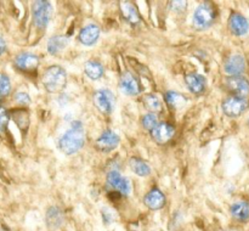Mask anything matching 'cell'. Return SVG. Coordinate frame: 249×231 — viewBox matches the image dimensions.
<instances>
[{
  "instance_id": "cell-12",
  "label": "cell",
  "mask_w": 249,
  "mask_h": 231,
  "mask_svg": "<svg viewBox=\"0 0 249 231\" xmlns=\"http://www.w3.org/2000/svg\"><path fill=\"white\" fill-rule=\"evenodd\" d=\"M224 70H225L226 74L230 77H236V75H241L246 70V60L242 55H231L230 57L226 58L225 65H224Z\"/></svg>"
},
{
  "instance_id": "cell-31",
  "label": "cell",
  "mask_w": 249,
  "mask_h": 231,
  "mask_svg": "<svg viewBox=\"0 0 249 231\" xmlns=\"http://www.w3.org/2000/svg\"><path fill=\"white\" fill-rule=\"evenodd\" d=\"M5 50H6V43H5L2 36H0V57H1L2 53H5Z\"/></svg>"
},
{
  "instance_id": "cell-3",
  "label": "cell",
  "mask_w": 249,
  "mask_h": 231,
  "mask_svg": "<svg viewBox=\"0 0 249 231\" xmlns=\"http://www.w3.org/2000/svg\"><path fill=\"white\" fill-rule=\"evenodd\" d=\"M216 17L215 7L211 2H202L198 5L192 17V24L197 31H206L214 23Z\"/></svg>"
},
{
  "instance_id": "cell-10",
  "label": "cell",
  "mask_w": 249,
  "mask_h": 231,
  "mask_svg": "<svg viewBox=\"0 0 249 231\" xmlns=\"http://www.w3.org/2000/svg\"><path fill=\"white\" fill-rule=\"evenodd\" d=\"M121 139H119L118 134L114 133L111 129H107L101 134L99 139L96 140V147L101 152H111V151L116 150L118 147Z\"/></svg>"
},
{
  "instance_id": "cell-11",
  "label": "cell",
  "mask_w": 249,
  "mask_h": 231,
  "mask_svg": "<svg viewBox=\"0 0 249 231\" xmlns=\"http://www.w3.org/2000/svg\"><path fill=\"white\" fill-rule=\"evenodd\" d=\"M226 87L229 91L232 92L233 96L246 99V96L249 94V80L243 75L230 77L226 80Z\"/></svg>"
},
{
  "instance_id": "cell-25",
  "label": "cell",
  "mask_w": 249,
  "mask_h": 231,
  "mask_svg": "<svg viewBox=\"0 0 249 231\" xmlns=\"http://www.w3.org/2000/svg\"><path fill=\"white\" fill-rule=\"evenodd\" d=\"M143 104H145L146 108L151 111V113H158L162 111V102L158 99L156 95L148 94L143 97Z\"/></svg>"
},
{
  "instance_id": "cell-22",
  "label": "cell",
  "mask_w": 249,
  "mask_h": 231,
  "mask_svg": "<svg viewBox=\"0 0 249 231\" xmlns=\"http://www.w3.org/2000/svg\"><path fill=\"white\" fill-rule=\"evenodd\" d=\"M68 38L65 36H53L48 41V53L50 55H56L67 46Z\"/></svg>"
},
{
  "instance_id": "cell-6",
  "label": "cell",
  "mask_w": 249,
  "mask_h": 231,
  "mask_svg": "<svg viewBox=\"0 0 249 231\" xmlns=\"http://www.w3.org/2000/svg\"><path fill=\"white\" fill-rule=\"evenodd\" d=\"M248 102L246 99L237 96H229L224 100L223 102V111L224 113L231 118H236L240 117L243 112L247 109Z\"/></svg>"
},
{
  "instance_id": "cell-32",
  "label": "cell",
  "mask_w": 249,
  "mask_h": 231,
  "mask_svg": "<svg viewBox=\"0 0 249 231\" xmlns=\"http://www.w3.org/2000/svg\"><path fill=\"white\" fill-rule=\"evenodd\" d=\"M220 231H228V230H220Z\"/></svg>"
},
{
  "instance_id": "cell-1",
  "label": "cell",
  "mask_w": 249,
  "mask_h": 231,
  "mask_svg": "<svg viewBox=\"0 0 249 231\" xmlns=\"http://www.w3.org/2000/svg\"><path fill=\"white\" fill-rule=\"evenodd\" d=\"M85 143V130L80 122H73L72 126L58 140V147L66 155H74Z\"/></svg>"
},
{
  "instance_id": "cell-28",
  "label": "cell",
  "mask_w": 249,
  "mask_h": 231,
  "mask_svg": "<svg viewBox=\"0 0 249 231\" xmlns=\"http://www.w3.org/2000/svg\"><path fill=\"white\" fill-rule=\"evenodd\" d=\"M10 114L5 107L0 106V134H4L9 125Z\"/></svg>"
},
{
  "instance_id": "cell-18",
  "label": "cell",
  "mask_w": 249,
  "mask_h": 231,
  "mask_svg": "<svg viewBox=\"0 0 249 231\" xmlns=\"http://www.w3.org/2000/svg\"><path fill=\"white\" fill-rule=\"evenodd\" d=\"M119 9H121L122 16L131 24H136L140 22V15L138 9L131 1H121L119 2Z\"/></svg>"
},
{
  "instance_id": "cell-7",
  "label": "cell",
  "mask_w": 249,
  "mask_h": 231,
  "mask_svg": "<svg viewBox=\"0 0 249 231\" xmlns=\"http://www.w3.org/2000/svg\"><path fill=\"white\" fill-rule=\"evenodd\" d=\"M175 135V128L169 124L168 122H160L157 125L151 130V136L153 140L160 145H164V143L169 142Z\"/></svg>"
},
{
  "instance_id": "cell-17",
  "label": "cell",
  "mask_w": 249,
  "mask_h": 231,
  "mask_svg": "<svg viewBox=\"0 0 249 231\" xmlns=\"http://www.w3.org/2000/svg\"><path fill=\"white\" fill-rule=\"evenodd\" d=\"M100 36V28L99 26L96 24H88L85 26L82 31L79 32V41L83 44V45H87V46H91L94 45L95 43L97 41Z\"/></svg>"
},
{
  "instance_id": "cell-27",
  "label": "cell",
  "mask_w": 249,
  "mask_h": 231,
  "mask_svg": "<svg viewBox=\"0 0 249 231\" xmlns=\"http://www.w3.org/2000/svg\"><path fill=\"white\" fill-rule=\"evenodd\" d=\"M158 123L157 116L155 113H147L142 117V125L143 128L147 129V130H152Z\"/></svg>"
},
{
  "instance_id": "cell-9",
  "label": "cell",
  "mask_w": 249,
  "mask_h": 231,
  "mask_svg": "<svg viewBox=\"0 0 249 231\" xmlns=\"http://www.w3.org/2000/svg\"><path fill=\"white\" fill-rule=\"evenodd\" d=\"M107 184L123 196H128L130 194V181L126 178L122 177L118 170H111L107 173Z\"/></svg>"
},
{
  "instance_id": "cell-13",
  "label": "cell",
  "mask_w": 249,
  "mask_h": 231,
  "mask_svg": "<svg viewBox=\"0 0 249 231\" xmlns=\"http://www.w3.org/2000/svg\"><path fill=\"white\" fill-rule=\"evenodd\" d=\"M185 83L186 87L192 94L201 95L206 90L207 80L202 74L197 72H190L185 75Z\"/></svg>"
},
{
  "instance_id": "cell-15",
  "label": "cell",
  "mask_w": 249,
  "mask_h": 231,
  "mask_svg": "<svg viewBox=\"0 0 249 231\" xmlns=\"http://www.w3.org/2000/svg\"><path fill=\"white\" fill-rule=\"evenodd\" d=\"M39 65V57L34 53H22L16 56L15 58V66L18 68L19 71L23 72H31L34 71Z\"/></svg>"
},
{
  "instance_id": "cell-16",
  "label": "cell",
  "mask_w": 249,
  "mask_h": 231,
  "mask_svg": "<svg viewBox=\"0 0 249 231\" xmlns=\"http://www.w3.org/2000/svg\"><path fill=\"white\" fill-rule=\"evenodd\" d=\"M143 202L151 211H160L165 206V196L160 189L155 187L146 195Z\"/></svg>"
},
{
  "instance_id": "cell-24",
  "label": "cell",
  "mask_w": 249,
  "mask_h": 231,
  "mask_svg": "<svg viewBox=\"0 0 249 231\" xmlns=\"http://www.w3.org/2000/svg\"><path fill=\"white\" fill-rule=\"evenodd\" d=\"M63 221V214L57 207H51L49 211L46 212V224L50 229H57L58 226L62 224Z\"/></svg>"
},
{
  "instance_id": "cell-20",
  "label": "cell",
  "mask_w": 249,
  "mask_h": 231,
  "mask_svg": "<svg viewBox=\"0 0 249 231\" xmlns=\"http://www.w3.org/2000/svg\"><path fill=\"white\" fill-rule=\"evenodd\" d=\"M84 72L88 78L91 80H99L104 75V67L100 62L95 60H89L84 65Z\"/></svg>"
},
{
  "instance_id": "cell-29",
  "label": "cell",
  "mask_w": 249,
  "mask_h": 231,
  "mask_svg": "<svg viewBox=\"0 0 249 231\" xmlns=\"http://www.w3.org/2000/svg\"><path fill=\"white\" fill-rule=\"evenodd\" d=\"M15 101H17L18 104L21 105H29L31 104V96H29L27 92H23V91H18L15 94L14 96Z\"/></svg>"
},
{
  "instance_id": "cell-4",
  "label": "cell",
  "mask_w": 249,
  "mask_h": 231,
  "mask_svg": "<svg viewBox=\"0 0 249 231\" xmlns=\"http://www.w3.org/2000/svg\"><path fill=\"white\" fill-rule=\"evenodd\" d=\"M51 12H53V7H51V4L49 1L38 0V1L33 2L32 15H33V21L36 28L45 29L48 27V23L51 17Z\"/></svg>"
},
{
  "instance_id": "cell-5",
  "label": "cell",
  "mask_w": 249,
  "mask_h": 231,
  "mask_svg": "<svg viewBox=\"0 0 249 231\" xmlns=\"http://www.w3.org/2000/svg\"><path fill=\"white\" fill-rule=\"evenodd\" d=\"M94 100L95 106L97 107L100 112L104 114H111L114 108V96L112 94L111 90L108 89H100L94 92Z\"/></svg>"
},
{
  "instance_id": "cell-21",
  "label": "cell",
  "mask_w": 249,
  "mask_h": 231,
  "mask_svg": "<svg viewBox=\"0 0 249 231\" xmlns=\"http://www.w3.org/2000/svg\"><path fill=\"white\" fill-rule=\"evenodd\" d=\"M164 99L168 106L173 109L181 108V107H184L187 102L186 96H184V95L180 94V92L178 91H173V90L165 92Z\"/></svg>"
},
{
  "instance_id": "cell-30",
  "label": "cell",
  "mask_w": 249,
  "mask_h": 231,
  "mask_svg": "<svg viewBox=\"0 0 249 231\" xmlns=\"http://www.w3.org/2000/svg\"><path fill=\"white\" fill-rule=\"evenodd\" d=\"M170 5H173V10H179V11H182V10L186 9V1H173L170 2Z\"/></svg>"
},
{
  "instance_id": "cell-8",
  "label": "cell",
  "mask_w": 249,
  "mask_h": 231,
  "mask_svg": "<svg viewBox=\"0 0 249 231\" xmlns=\"http://www.w3.org/2000/svg\"><path fill=\"white\" fill-rule=\"evenodd\" d=\"M119 89L123 94L135 96L141 92L140 82L131 72H124L119 79Z\"/></svg>"
},
{
  "instance_id": "cell-14",
  "label": "cell",
  "mask_w": 249,
  "mask_h": 231,
  "mask_svg": "<svg viewBox=\"0 0 249 231\" xmlns=\"http://www.w3.org/2000/svg\"><path fill=\"white\" fill-rule=\"evenodd\" d=\"M229 28L236 36H246L249 31V22L243 15L232 14L229 18Z\"/></svg>"
},
{
  "instance_id": "cell-23",
  "label": "cell",
  "mask_w": 249,
  "mask_h": 231,
  "mask_svg": "<svg viewBox=\"0 0 249 231\" xmlns=\"http://www.w3.org/2000/svg\"><path fill=\"white\" fill-rule=\"evenodd\" d=\"M129 164L130 168L133 169V172L135 173L139 177H148L151 174V167L147 164V162H145L143 160L139 157H133L129 160Z\"/></svg>"
},
{
  "instance_id": "cell-2",
  "label": "cell",
  "mask_w": 249,
  "mask_h": 231,
  "mask_svg": "<svg viewBox=\"0 0 249 231\" xmlns=\"http://www.w3.org/2000/svg\"><path fill=\"white\" fill-rule=\"evenodd\" d=\"M41 83L49 92H60L67 84V73L61 66H50L44 72Z\"/></svg>"
},
{
  "instance_id": "cell-19",
  "label": "cell",
  "mask_w": 249,
  "mask_h": 231,
  "mask_svg": "<svg viewBox=\"0 0 249 231\" xmlns=\"http://www.w3.org/2000/svg\"><path fill=\"white\" fill-rule=\"evenodd\" d=\"M230 213L236 220L248 221L249 220V203L247 201H238L231 206Z\"/></svg>"
},
{
  "instance_id": "cell-26",
  "label": "cell",
  "mask_w": 249,
  "mask_h": 231,
  "mask_svg": "<svg viewBox=\"0 0 249 231\" xmlns=\"http://www.w3.org/2000/svg\"><path fill=\"white\" fill-rule=\"evenodd\" d=\"M11 92V83L7 75L0 73V97H5Z\"/></svg>"
}]
</instances>
